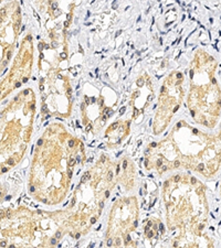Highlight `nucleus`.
Instances as JSON below:
<instances>
[{"instance_id": "obj_1", "label": "nucleus", "mask_w": 221, "mask_h": 248, "mask_svg": "<svg viewBox=\"0 0 221 248\" xmlns=\"http://www.w3.org/2000/svg\"><path fill=\"white\" fill-rule=\"evenodd\" d=\"M92 127H93V125H92V124H87L86 127H85V131H86V133H88V131L92 130Z\"/></svg>"}, {"instance_id": "obj_2", "label": "nucleus", "mask_w": 221, "mask_h": 248, "mask_svg": "<svg viewBox=\"0 0 221 248\" xmlns=\"http://www.w3.org/2000/svg\"><path fill=\"white\" fill-rule=\"evenodd\" d=\"M125 111H126V107H122L119 110V116H122L124 113H125Z\"/></svg>"}, {"instance_id": "obj_3", "label": "nucleus", "mask_w": 221, "mask_h": 248, "mask_svg": "<svg viewBox=\"0 0 221 248\" xmlns=\"http://www.w3.org/2000/svg\"><path fill=\"white\" fill-rule=\"evenodd\" d=\"M51 7H52V9L55 10V9H57V8H58V2H52Z\"/></svg>"}, {"instance_id": "obj_4", "label": "nucleus", "mask_w": 221, "mask_h": 248, "mask_svg": "<svg viewBox=\"0 0 221 248\" xmlns=\"http://www.w3.org/2000/svg\"><path fill=\"white\" fill-rule=\"evenodd\" d=\"M119 127V124L118 123H115V124H113V126H112L111 128H110V130H114V129H116V128Z\"/></svg>"}, {"instance_id": "obj_5", "label": "nucleus", "mask_w": 221, "mask_h": 248, "mask_svg": "<svg viewBox=\"0 0 221 248\" xmlns=\"http://www.w3.org/2000/svg\"><path fill=\"white\" fill-rule=\"evenodd\" d=\"M44 45H42V43H39V46H38V47H39V50L40 51H42L43 49H44V46H43Z\"/></svg>"}, {"instance_id": "obj_6", "label": "nucleus", "mask_w": 221, "mask_h": 248, "mask_svg": "<svg viewBox=\"0 0 221 248\" xmlns=\"http://www.w3.org/2000/svg\"><path fill=\"white\" fill-rule=\"evenodd\" d=\"M71 95H72V90L69 89V90H68V97L71 98Z\"/></svg>"}, {"instance_id": "obj_7", "label": "nucleus", "mask_w": 221, "mask_h": 248, "mask_svg": "<svg viewBox=\"0 0 221 248\" xmlns=\"http://www.w3.org/2000/svg\"><path fill=\"white\" fill-rule=\"evenodd\" d=\"M143 85H144L143 79H139V81H138V86H143Z\"/></svg>"}, {"instance_id": "obj_8", "label": "nucleus", "mask_w": 221, "mask_h": 248, "mask_svg": "<svg viewBox=\"0 0 221 248\" xmlns=\"http://www.w3.org/2000/svg\"><path fill=\"white\" fill-rule=\"evenodd\" d=\"M47 105H43V107H42V113H46V111H47Z\"/></svg>"}, {"instance_id": "obj_9", "label": "nucleus", "mask_w": 221, "mask_h": 248, "mask_svg": "<svg viewBox=\"0 0 221 248\" xmlns=\"http://www.w3.org/2000/svg\"><path fill=\"white\" fill-rule=\"evenodd\" d=\"M52 46H53V47H57V46H58V43L55 42V41H53V42H52Z\"/></svg>"}, {"instance_id": "obj_10", "label": "nucleus", "mask_w": 221, "mask_h": 248, "mask_svg": "<svg viewBox=\"0 0 221 248\" xmlns=\"http://www.w3.org/2000/svg\"><path fill=\"white\" fill-rule=\"evenodd\" d=\"M85 102H86V105L90 104V97H85Z\"/></svg>"}, {"instance_id": "obj_11", "label": "nucleus", "mask_w": 221, "mask_h": 248, "mask_svg": "<svg viewBox=\"0 0 221 248\" xmlns=\"http://www.w3.org/2000/svg\"><path fill=\"white\" fill-rule=\"evenodd\" d=\"M151 147H157V142H153L152 145H151Z\"/></svg>"}, {"instance_id": "obj_12", "label": "nucleus", "mask_w": 221, "mask_h": 248, "mask_svg": "<svg viewBox=\"0 0 221 248\" xmlns=\"http://www.w3.org/2000/svg\"><path fill=\"white\" fill-rule=\"evenodd\" d=\"M27 40H28V41H32V37H31V35H28Z\"/></svg>"}, {"instance_id": "obj_13", "label": "nucleus", "mask_w": 221, "mask_h": 248, "mask_svg": "<svg viewBox=\"0 0 221 248\" xmlns=\"http://www.w3.org/2000/svg\"><path fill=\"white\" fill-rule=\"evenodd\" d=\"M61 58L62 59H66L67 58V54L66 53H61Z\"/></svg>"}, {"instance_id": "obj_14", "label": "nucleus", "mask_w": 221, "mask_h": 248, "mask_svg": "<svg viewBox=\"0 0 221 248\" xmlns=\"http://www.w3.org/2000/svg\"><path fill=\"white\" fill-rule=\"evenodd\" d=\"M120 33H122V31H120V30H119V31H118V32H116V37H119V35Z\"/></svg>"}, {"instance_id": "obj_15", "label": "nucleus", "mask_w": 221, "mask_h": 248, "mask_svg": "<svg viewBox=\"0 0 221 248\" xmlns=\"http://www.w3.org/2000/svg\"><path fill=\"white\" fill-rule=\"evenodd\" d=\"M90 102H91V103H95V102H96V98H94V97H93V98H91V101H90Z\"/></svg>"}, {"instance_id": "obj_16", "label": "nucleus", "mask_w": 221, "mask_h": 248, "mask_svg": "<svg viewBox=\"0 0 221 248\" xmlns=\"http://www.w3.org/2000/svg\"><path fill=\"white\" fill-rule=\"evenodd\" d=\"M189 75H190V78H192V77H194V72H192V71H190V73H189Z\"/></svg>"}, {"instance_id": "obj_17", "label": "nucleus", "mask_w": 221, "mask_h": 248, "mask_svg": "<svg viewBox=\"0 0 221 248\" xmlns=\"http://www.w3.org/2000/svg\"><path fill=\"white\" fill-rule=\"evenodd\" d=\"M23 94H25V95H27V94H29V90H26L25 92H23Z\"/></svg>"}, {"instance_id": "obj_18", "label": "nucleus", "mask_w": 221, "mask_h": 248, "mask_svg": "<svg viewBox=\"0 0 221 248\" xmlns=\"http://www.w3.org/2000/svg\"><path fill=\"white\" fill-rule=\"evenodd\" d=\"M27 82H28V78H25L22 79V83H27Z\"/></svg>"}, {"instance_id": "obj_19", "label": "nucleus", "mask_w": 221, "mask_h": 248, "mask_svg": "<svg viewBox=\"0 0 221 248\" xmlns=\"http://www.w3.org/2000/svg\"><path fill=\"white\" fill-rule=\"evenodd\" d=\"M177 78H183V75H182V74H180V73H178V74H177Z\"/></svg>"}, {"instance_id": "obj_20", "label": "nucleus", "mask_w": 221, "mask_h": 248, "mask_svg": "<svg viewBox=\"0 0 221 248\" xmlns=\"http://www.w3.org/2000/svg\"><path fill=\"white\" fill-rule=\"evenodd\" d=\"M64 26H66V27L69 26V21H66V22H64Z\"/></svg>"}, {"instance_id": "obj_21", "label": "nucleus", "mask_w": 221, "mask_h": 248, "mask_svg": "<svg viewBox=\"0 0 221 248\" xmlns=\"http://www.w3.org/2000/svg\"><path fill=\"white\" fill-rule=\"evenodd\" d=\"M84 107H85V104L82 103V105H81V108H82V109H84Z\"/></svg>"}, {"instance_id": "obj_22", "label": "nucleus", "mask_w": 221, "mask_h": 248, "mask_svg": "<svg viewBox=\"0 0 221 248\" xmlns=\"http://www.w3.org/2000/svg\"><path fill=\"white\" fill-rule=\"evenodd\" d=\"M20 85H21V83H17L16 84V87H20Z\"/></svg>"}, {"instance_id": "obj_23", "label": "nucleus", "mask_w": 221, "mask_h": 248, "mask_svg": "<svg viewBox=\"0 0 221 248\" xmlns=\"http://www.w3.org/2000/svg\"><path fill=\"white\" fill-rule=\"evenodd\" d=\"M178 108H179V106H177V107H175V109H174V113H175V111H177V110H178Z\"/></svg>"}, {"instance_id": "obj_24", "label": "nucleus", "mask_w": 221, "mask_h": 248, "mask_svg": "<svg viewBox=\"0 0 221 248\" xmlns=\"http://www.w3.org/2000/svg\"><path fill=\"white\" fill-rule=\"evenodd\" d=\"M44 90V87H43V85H41L40 86V91H43Z\"/></svg>"}, {"instance_id": "obj_25", "label": "nucleus", "mask_w": 221, "mask_h": 248, "mask_svg": "<svg viewBox=\"0 0 221 248\" xmlns=\"http://www.w3.org/2000/svg\"><path fill=\"white\" fill-rule=\"evenodd\" d=\"M164 92H165V87L163 86V87H162V93H164Z\"/></svg>"}]
</instances>
